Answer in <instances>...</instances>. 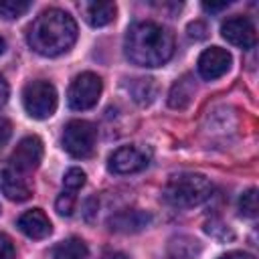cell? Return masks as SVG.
<instances>
[{"label":"cell","instance_id":"28","mask_svg":"<svg viewBox=\"0 0 259 259\" xmlns=\"http://www.w3.org/2000/svg\"><path fill=\"white\" fill-rule=\"evenodd\" d=\"M6 99H8V83H6L4 77L0 75V107L6 103Z\"/></svg>","mask_w":259,"mask_h":259},{"label":"cell","instance_id":"5","mask_svg":"<svg viewBox=\"0 0 259 259\" xmlns=\"http://www.w3.org/2000/svg\"><path fill=\"white\" fill-rule=\"evenodd\" d=\"M97 140V130L91 121L73 119L63 130V148L73 158H87L91 156Z\"/></svg>","mask_w":259,"mask_h":259},{"label":"cell","instance_id":"8","mask_svg":"<svg viewBox=\"0 0 259 259\" xmlns=\"http://www.w3.org/2000/svg\"><path fill=\"white\" fill-rule=\"evenodd\" d=\"M40 160H42V142H40V138L26 136L14 148V152L10 156V168L26 174V172L38 168Z\"/></svg>","mask_w":259,"mask_h":259},{"label":"cell","instance_id":"19","mask_svg":"<svg viewBox=\"0 0 259 259\" xmlns=\"http://www.w3.org/2000/svg\"><path fill=\"white\" fill-rule=\"evenodd\" d=\"M32 2L26 0H0V16L6 20H16L30 10Z\"/></svg>","mask_w":259,"mask_h":259},{"label":"cell","instance_id":"11","mask_svg":"<svg viewBox=\"0 0 259 259\" xmlns=\"http://www.w3.org/2000/svg\"><path fill=\"white\" fill-rule=\"evenodd\" d=\"M0 190L12 202H24L32 196L30 180L24 176V172H18L14 168H4L0 172Z\"/></svg>","mask_w":259,"mask_h":259},{"label":"cell","instance_id":"4","mask_svg":"<svg viewBox=\"0 0 259 259\" xmlns=\"http://www.w3.org/2000/svg\"><path fill=\"white\" fill-rule=\"evenodd\" d=\"M22 105L26 113L34 119H47L57 109V89L53 83L45 79H36L24 85L22 89Z\"/></svg>","mask_w":259,"mask_h":259},{"label":"cell","instance_id":"20","mask_svg":"<svg viewBox=\"0 0 259 259\" xmlns=\"http://www.w3.org/2000/svg\"><path fill=\"white\" fill-rule=\"evenodd\" d=\"M239 210L247 219H255L257 217L259 204H257V190L255 188H249L247 192L241 194V198H239Z\"/></svg>","mask_w":259,"mask_h":259},{"label":"cell","instance_id":"29","mask_svg":"<svg viewBox=\"0 0 259 259\" xmlns=\"http://www.w3.org/2000/svg\"><path fill=\"white\" fill-rule=\"evenodd\" d=\"M101 259H127V255L121 253V251H105L101 255Z\"/></svg>","mask_w":259,"mask_h":259},{"label":"cell","instance_id":"15","mask_svg":"<svg viewBox=\"0 0 259 259\" xmlns=\"http://www.w3.org/2000/svg\"><path fill=\"white\" fill-rule=\"evenodd\" d=\"M194 89L196 87H194L192 77L190 75H184L182 79H178L172 85V89L168 93V105L172 109H184V107H188V103L194 97Z\"/></svg>","mask_w":259,"mask_h":259},{"label":"cell","instance_id":"31","mask_svg":"<svg viewBox=\"0 0 259 259\" xmlns=\"http://www.w3.org/2000/svg\"><path fill=\"white\" fill-rule=\"evenodd\" d=\"M4 51H6V40L0 36V55H4Z\"/></svg>","mask_w":259,"mask_h":259},{"label":"cell","instance_id":"12","mask_svg":"<svg viewBox=\"0 0 259 259\" xmlns=\"http://www.w3.org/2000/svg\"><path fill=\"white\" fill-rule=\"evenodd\" d=\"M16 227L28 237V239H45L53 233V225L49 221V217L40 210V208H32V210H26L18 217L16 221Z\"/></svg>","mask_w":259,"mask_h":259},{"label":"cell","instance_id":"2","mask_svg":"<svg viewBox=\"0 0 259 259\" xmlns=\"http://www.w3.org/2000/svg\"><path fill=\"white\" fill-rule=\"evenodd\" d=\"M123 49L125 57L138 67H162L174 55V36L166 26L142 20L127 28Z\"/></svg>","mask_w":259,"mask_h":259},{"label":"cell","instance_id":"7","mask_svg":"<svg viewBox=\"0 0 259 259\" xmlns=\"http://www.w3.org/2000/svg\"><path fill=\"white\" fill-rule=\"evenodd\" d=\"M221 34L227 42L239 47V49H253L257 42V32L253 22L247 16H231L221 24Z\"/></svg>","mask_w":259,"mask_h":259},{"label":"cell","instance_id":"16","mask_svg":"<svg viewBox=\"0 0 259 259\" xmlns=\"http://www.w3.org/2000/svg\"><path fill=\"white\" fill-rule=\"evenodd\" d=\"M53 259H89V249L79 237H71L57 245Z\"/></svg>","mask_w":259,"mask_h":259},{"label":"cell","instance_id":"22","mask_svg":"<svg viewBox=\"0 0 259 259\" xmlns=\"http://www.w3.org/2000/svg\"><path fill=\"white\" fill-rule=\"evenodd\" d=\"M75 194L73 192H63L59 198H57V202H55V208H57V212L59 214H63V217H71L73 214V210H75Z\"/></svg>","mask_w":259,"mask_h":259},{"label":"cell","instance_id":"18","mask_svg":"<svg viewBox=\"0 0 259 259\" xmlns=\"http://www.w3.org/2000/svg\"><path fill=\"white\" fill-rule=\"evenodd\" d=\"M196 249H198L196 241L188 237H178L170 243V257L172 259H194Z\"/></svg>","mask_w":259,"mask_h":259},{"label":"cell","instance_id":"21","mask_svg":"<svg viewBox=\"0 0 259 259\" xmlns=\"http://www.w3.org/2000/svg\"><path fill=\"white\" fill-rule=\"evenodd\" d=\"M85 172L81 170V168H69L67 172H65V176H63V186L69 190V192H75V190H79L83 184H85Z\"/></svg>","mask_w":259,"mask_h":259},{"label":"cell","instance_id":"26","mask_svg":"<svg viewBox=\"0 0 259 259\" xmlns=\"http://www.w3.org/2000/svg\"><path fill=\"white\" fill-rule=\"evenodd\" d=\"M219 259H255V257L249 255V253H243V251H231V253L221 255Z\"/></svg>","mask_w":259,"mask_h":259},{"label":"cell","instance_id":"9","mask_svg":"<svg viewBox=\"0 0 259 259\" xmlns=\"http://www.w3.org/2000/svg\"><path fill=\"white\" fill-rule=\"evenodd\" d=\"M150 158L144 150L136 148V146H121L117 148L111 156H109V170L115 174H132V172H140L148 166Z\"/></svg>","mask_w":259,"mask_h":259},{"label":"cell","instance_id":"30","mask_svg":"<svg viewBox=\"0 0 259 259\" xmlns=\"http://www.w3.org/2000/svg\"><path fill=\"white\" fill-rule=\"evenodd\" d=\"M202 6H204V10H208V12H217V10L227 8V6H229V2H223V4H202Z\"/></svg>","mask_w":259,"mask_h":259},{"label":"cell","instance_id":"25","mask_svg":"<svg viewBox=\"0 0 259 259\" xmlns=\"http://www.w3.org/2000/svg\"><path fill=\"white\" fill-rule=\"evenodd\" d=\"M12 136V123L6 117H0V148L10 140Z\"/></svg>","mask_w":259,"mask_h":259},{"label":"cell","instance_id":"17","mask_svg":"<svg viewBox=\"0 0 259 259\" xmlns=\"http://www.w3.org/2000/svg\"><path fill=\"white\" fill-rule=\"evenodd\" d=\"M130 91L134 95V101H138L140 105H150L158 93V85L152 77H140L130 85Z\"/></svg>","mask_w":259,"mask_h":259},{"label":"cell","instance_id":"14","mask_svg":"<svg viewBox=\"0 0 259 259\" xmlns=\"http://www.w3.org/2000/svg\"><path fill=\"white\" fill-rule=\"evenodd\" d=\"M150 214L144 210H121L109 219V229L117 233H138L148 227Z\"/></svg>","mask_w":259,"mask_h":259},{"label":"cell","instance_id":"10","mask_svg":"<svg viewBox=\"0 0 259 259\" xmlns=\"http://www.w3.org/2000/svg\"><path fill=\"white\" fill-rule=\"evenodd\" d=\"M231 53L221 47H210L198 57V75L204 81H214L231 69Z\"/></svg>","mask_w":259,"mask_h":259},{"label":"cell","instance_id":"23","mask_svg":"<svg viewBox=\"0 0 259 259\" xmlns=\"http://www.w3.org/2000/svg\"><path fill=\"white\" fill-rule=\"evenodd\" d=\"M206 24L202 22V20H194V22H190L188 24V36L190 38H194V40H202V38H206Z\"/></svg>","mask_w":259,"mask_h":259},{"label":"cell","instance_id":"13","mask_svg":"<svg viewBox=\"0 0 259 259\" xmlns=\"http://www.w3.org/2000/svg\"><path fill=\"white\" fill-rule=\"evenodd\" d=\"M79 10L91 26H105L113 22L117 12L113 2H79Z\"/></svg>","mask_w":259,"mask_h":259},{"label":"cell","instance_id":"27","mask_svg":"<svg viewBox=\"0 0 259 259\" xmlns=\"http://www.w3.org/2000/svg\"><path fill=\"white\" fill-rule=\"evenodd\" d=\"M85 208H87V210H85V219L91 221V219H93V212L97 210V198H89L87 204H85Z\"/></svg>","mask_w":259,"mask_h":259},{"label":"cell","instance_id":"6","mask_svg":"<svg viewBox=\"0 0 259 259\" xmlns=\"http://www.w3.org/2000/svg\"><path fill=\"white\" fill-rule=\"evenodd\" d=\"M101 89H103V83H101L99 75H95V73H91V71L79 73V75L71 81L69 91H67L69 107L75 109V111L91 109V107L99 101Z\"/></svg>","mask_w":259,"mask_h":259},{"label":"cell","instance_id":"24","mask_svg":"<svg viewBox=\"0 0 259 259\" xmlns=\"http://www.w3.org/2000/svg\"><path fill=\"white\" fill-rule=\"evenodd\" d=\"M14 255H16V251H14L10 237L0 233V259H14Z\"/></svg>","mask_w":259,"mask_h":259},{"label":"cell","instance_id":"3","mask_svg":"<svg viewBox=\"0 0 259 259\" xmlns=\"http://www.w3.org/2000/svg\"><path fill=\"white\" fill-rule=\"evenodd\" d=\"M210 192H212V184L204 174L184 172L168 180L164 188V200L178 208H190L208 200Z\"/></svg>","mask_w":259,"mask_h":259},{"label":"cell","instance_id":"1","mask_svg":"<svg viewBox=\"0 0 259 259\" xmlns=\"http://www.w3.org/2000/svg\"><path fill=\"white\" fill-rule=\"evenodd\" d=\"M26 40L34 53L42 57H59L75 45L77 22L61 8H47L28 26Z\"/></svg>","mask_w":259,"mask_h":259},{"label":"cell","instance_id":"32","mask_svg":"<svg viewBox=\"0 0 259 259\" xmlns=\"http://www.w3.org/2000/svg\"><path fill=\"white\" fill-rule=\"evenodd\" d=\"M0 212H2V208H0Z\"/></svg>","mask_w":259,"mask_h":259}]
</instances>
